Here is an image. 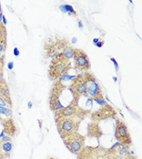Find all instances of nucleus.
Listing matches in <instances>:
<instances>
[{"mask_svg":"<svg viewBox=\"0 0 142 159\" xmlns=\"http://www.w3.org/2000/svg\"><path fill=\"white\" fill-rule=\"evenodd\" d=\"M128 146H123L117 142L113 146L106 147L97 145H85L76 155L78 159H121L122 156L128 151Z\"/></svg>","mask_w":142,"mask_h":159,"instance_id":"obj_1","label":"nucleus"},{"mask_svg":"<svg viewBox=\"0 0 142 159\" xmlns=\"http://www.w3.org/2000/svg\"><path fill=\"white\" fill-rule=\"evenodd\" d=\"M71 68V63L62 52H59L52 58L48 68V77L50 80H60L64 75H68Z\"/></svg>","mask_w":142,"mask_h":159,"instance_id":"obj_2","label":"nucleus"},{"mask_svg":"<svg viewBox=\"0 0 142 159\" xmlns=\"http://www.w3.org/2000/svg\"><path fill=\"white\" fill-rule=\"evenodd\" d=\"M55 120L57 124V131L62 139L67 138L75 133H78L80 122L82 121L76 116L59 117V118Z\"/></svg>","mask_w":142,"mask_h":159,"instance_id":"obj_3","label":"nucleus"},{"mask_svg":"<svg viewBox=\"0 0 142 159\" xmlns=\"http://www.w3.org/2000/svg\"><path fill=\"white\" fill-rule=\"evenodd\" d=\"M69 45V41L66 38L58 36V35H54L47 37L44 44V56L45 58H49L52 56H55L57 54V51L64 50L67 48Z\"/></svg>","mask_w":142,"mask_h":159,"instance_id":"obj_4","label":"nucleus"},{"mask_svg":"<svg viewBox=\"0 0 142 159\" xmlns=\"http://www.w3.org/2000/svg\"><path fill=\"white\" fill-rule=\"evenodd\" d=\"M78 103L79 102H75L72 100V102L67 107H63L62 108L55 111V119L65 116H76L80 120L85 119L87 116H89L90 111L88 109L80 108Z\"/></svg>","mask_w":142,"mask_h":159,"instance_id":"obj_5","label":"nucleus"},{"mask_svg":"<svg viewBox=\"0 0 142 159\" xmlns=\"http://www.w3.org/2000/svg\"><path fill=\"white\" fill-rule=\"evenodd\" d=\"M87 77L86 72H83L72 79L69 86V91L73 95V101L79 102L81 96H87Z\"/></svg>","mask_w":142,"mask_h":159,"instance_id":"obj_6","label":"nucleus"},{"mask_svg":"<svg viewBox=\"0 0 142 159\" xmlns=\"http://www.w3.org/2000/svg\"><path fill=\"white\" fill-rule=\"evenodd\" d=\"M65 88H66V86H65V84L61 80L54 81V84L52 86L48 96L49 108L52 111H57L63 107V105L60 104V101H59V98H60V96Z\"/></svg>","mask_w":142,"mask_h":159,"instance_id":"obj_7","label":"nucleus"},{"mask_svg":"<svg viewBox=\"0 0 142 159\" xmlns=\"http://www.w3.org/2000/svg\"><path fill=\"white\" fill-rule=\"evenodd\" d=\"M117 116V111L112 105L106 104L105 105L100 107L99 109L94 111L89 114L90 119L93 122H100L108 119H115Z\"/></svg>","mask_w":142,"mask_h":159,"instance_id":"obj_8","label":"nucleus"},{"mask_svg":"<svg viewBox=\"0 0 142 159\" xmlns=\"http://www.w3.org/2000/svg\"><path fill=\"white\" fill-rule=\"evenodd\" d=\"M115 137L118 143L123 146H129L132 143L128 126L125 123L120 119H116V128H115Z\"/></svg>","mask_w":142,"mask_h":159,"instance_id":"obj_9","label":"nucleus"},{"mask_svg":"<svg viewBox=\"0 0 142 159\" xmlns=\"http://www.w3.org/2000/svg\"><path fill=\"white\" fill-rule=\"evenodd\" d=\"M87 77V96L94 100L98 97H103V91L100 85L97 82V78L95 75L89 72L86 71Z\"/></svg>","mask_w":142,"mask_h":159,"instance_id":"obj_10","label":"nucleus"},{"mask_svg":"<svg viewBox=\"0 0 142 159\" xmlns=\"http://www.w3.org/2000/svg\"><path fill=\"white\" fill-rule=\"evenodd\" d=\"M63 141L67 148L75 155H78L85 146V137L79 132L63 139Z\"/></svg>","mask_w":142,"mask_h":159,"instance_id":"obj_11","label":"nucleus"},{"mask_svg":"<svg viewBox=\"0 0 142 159\" xmlns=\"http://www.w3.org/2000/svg\"><path fill=\"white\" fill-rule=\"evenodd\" d=\"M74 68L79 72H86L90 68V61L86 53L81 49H73Z\"/></svg>","mask_w":142,"mask_h":159,"instance_id":"obj_12","label":"nucleus"},{"mask_svg":"<svg viewBox=\"0 0 142 159\" xmlns=\"http://www.w3.org/2000/svg\"><path fill=\"white\" fill-rule=\"evenodd\" d=\"M1 122L3 126V130L0 133V138L3 137L4 135H7L9 137H15L17 133V127L15 125L14 120L11 117H8L7 119H2Z\"/></svg>","mask_w":142,"mask_h":159,"instance_id":"obj_13","label":"nucleus"},{"mask_svg":"<svg viewBox=\"0 0 142 159\" xmlns=\"http://www.w3.org/2000/svg\"><path fill=\"white\" fill-rule=\"evenodd\" d=\"M0 97L3 98L5 103L8 105V107H12V101L10 96V91L8 82L4 78H0Z\"/></svg>","mask_w":142,"mask_h":159,"instance_id":"obj_14","label":"nucleus"},{"mask_svg":"<svg viewBox=\"0 0 142 159\" xmlns=\"http://www.w3.org/2000/svg\"><path fill=\"white\" fill-rule=\"evenodd\" d=\"M103 135V132L97 122H91L87 125V137L97 138L98 140Z\"/></svg>","mask_w":142,"mask_h":159,"instance_id":"obj_15","label":"nucleus"},{"mask_svg":"<svg viewBox=\"0 0 142 159\" xmlns=\"http://www.w3.org/2000/svg\"><path fill=\"white\" fill-rule=\"evenodd\" d=\"M13 145L11 142H4L0 139V159H8L12 153Z\"/></svg>","mask_w":142,"mask_h":159,"instance_id":"obj_16","label":"nucleus"},{"mask_svg":"<svg viewBox=\"0 0 142 159\" xmlns=\"http://www.w3.org/2000/svg\"><path fill=\"white\" fill-rule=\"evenodd\" d=\"M8 32L5 26L3 23H0V45H1L4 49L7 48L8 45Z\"/></svg>","mask_w":142,"mask_h":159,"instance_id":"obj_17","label":"nucleus"},{"mask_svg":"<svg viewBox=\"0 0 142 159\" xmlns=\"http://www.w3.org/2000/svg\"><path fill=\"white\" fill-rule=\"evenodd\" d=\"M73 49L74 48H70V46H68L67 48H65L63 51H62V53L65 55V56H66L67 58H71V57H73Z\"/></svg>","mask_w":142,"mask_h":159,"instance_id":"obj_18","label":"nucleus"},{"mask_svg":"<svg viewBox=\"0 0 142 159\" xmlns=\"http://www.w3.org/2000/svg\"><path fill=\"white\" fill-rule=\"evenodd\" d=\"M2 114L7 116H10L12 115V110L9 107H0V115H2Z\"/></svg>","mask_w":142,"mask_h":159,"instance_id":"obj_19","label":"nucleus"},{"mask_svg":"<svg viewBox=\"0 0 142 159\" xmlns=\"http://www.w3.org/2000/svg\"><path fill=\"white\" fill-rule=\"evenodd\" d=\"M65 5V10H66V13H68L69 15L73 14L74 16H76V12L74 10L72 5Z\"/></svg>","mask_w":142,"mask_h":159,"instance_id":"obj_20","label":"nucleus"},{"mask_svg":"<svg viewBox=\"0 0 142 159\" xmlns=\"http://www.w3.org/2000/svg\"><path fill=\"white\" fill-rule=\"evenodd\" d=\"M121 159H137V158H136V156L132 154L131 152L127 151L125 154L122 156Z\"/></svg>","mask_w":142,"mask_h":159,"instance_id":"obj_21","label":"nucleus"},{"mask_svg":"<svg viewBox=\"0 0 142 159\" xmlns=\"http://www.w3.org/2000/svg\"><path fill=\"white\" fill-rule=\"evenodd\" d=\"M4 65H5V59H4V56H0V78H3Z\"/></svg>","mask_w":142,"mask_h":159,"instance_id":"obj_22","label":"nucleus"},{"mask_svg":"<svg viewBox=\"0 0 142 159\" xmlns=\"http://www.w3.org/2000/svg\"><path fill=\"white\" fill-rule=\"evenodd\" d=\"M0 107H8V105L5 103V101L3 99V98H1L0 97ZM10 108V107H9Z\"/></svg>","mask_w":142,"mask_h":159,"instance_id":"obj_23","label":"nucleus"},{"mask_svg":"<svg viewBox=\"0 0 142 159\" xmlns=\"http://www.w3.org/2000/svg\"><path fill=\"white\" fill-rule=\"evenodd\" d=\"M104 40H102V39H99L98 40V42L96 44V45H95V46H98V48H102V46H103V45H104Z\"/></svg>","mask_w":142,"mask_h":159,"instance_id":"obj_24","label":"nucleus"},{"mask_svg":"<svg viewBox=\"0 0 142 159\" xmlns=\"http://www.w3.org/2000/svg\"><path fill=\"white\" fill-rule=\"evenodd\" d=\"M110 60H111L112 62L114 63L115 68H116V70H117H117H118V64H117V62L116 61V59H115V58H113V57H111V58H110Z\"/></svg>","mask_w":142,"mask_h":159,"instance_id":"obj_25","label":"nucleus"},{"mask_svg":"<svg viewBox=\"0 0 142 159\" xmlns=\"http://www.w3.org/2000/svg\"><path fill=\"white\" fill-rule=\"evenodd\" d=\"M13 54H14L15 56H18L20 55V52H19L18 48H15L14 50H13Z\"/></svg>","mask_w":142,"mask_h":159,"instance_id":"obj_26","label":"nucleus"},{"mask_svg":"<svg viewBox=\"0 0 142 159\" xmlns=\"http://www.w3.org/2000/svg\"><path fill=\"white\" fill-rule=\"evenodd\" d=\"M8 69L9 70H12V69H13V67H14V62H9L8 63Z\"/></svg>","mask_w":142,"mask_h":159,"instance_id":"obj_27","label":"nucleus"},{"mask_svg":"<svg viewBox=\"0 0 142 159\" xmlns=\"http://www.w3.org/2000/svg\"><path fill=\"white\" fill-rule=\"evenodd\" d=\"M2 20H3V22H2V23H3V24H4L5 26V25H7V23H8V21H7V18H5V16L4 15H3V16H2Z\"/></svg>","mask_w":142,"mask_h":159,"instance_id":"obj_28","label":"nucleus"},{"mask_svg":"<svg viewBox=\"0 0 142 159\" xmlns=\"http://www.w3.org/2000/svg\"><path fill=\"white\" fill-rule=\"evenodd\" d=\"M98 40H99L98 38H94V39H93V43H94V45H96V44L98 42Z\"/></svg>","mask_w":142,"mask_h":159,"instance_id":"obj_29","label":"nucleus"},{"mask_svg":"<svg viewBox=\"0 0 142 159\" xmlns=\"http://www.w3.org/2000/svg\"><path fill=\"white\" fill-rule=\"evenodd\" d=\"M27 107H28V108H31V107H32V103H31L30 101L28 102V104H27Z\"/></svg>","mask_w":142,"mask_h":159,"instance_id":"obj_30","label":"nucleus"},{"mask_svg":"<svg viewBox=\"0 0 142 159\" xmlns=\"http://www.w3.org/2000/svg\"><path fill=\"white\" fill-rule=\"evenodd\" d=\"M2 16H3V14L2 12H0V23H2Z\"/></svg>","mask_w":142,"mask_h":159,"instance_id":"obj_31","label":"nucleus"},{"mask_svg":"<svg viewBox=\"0 0 142 159\" xmlns=\"http://www.w3.org/2000/svg\"><path fill=\"white\" fill-rule=\"evenodd\" d=\"M38 123H39V126H40V128L42 127V120H38Z\"/></svg>","mask_w":142,"mask_h":159,"instance_id":"obj_32","label":"nucleus"},{"mask_svg":"<svg viewBox=\"0 0 142 159\" xmlns=\"http://www.w3.org/2000/svg\"><path fill=\"white\" fill-rule=\"evenodd\" d=\"M5 49H4V48H3V46H1V45H0V52H1V51H5Z\"/></svg>","mask_w":142,"mask_h":159,"instance_id":"obj_33","label":"nucleus"},{"mask_svg":"<svg viewBox=\"0 0 142 159\" xmlns=\"http://www.w3.org/2000/svg\"><path fill=\"white\" fill-rule=\"evenodd\" d=\"M79 27H82V26H82L81 21H79Z\"/></svg>","mask_w":142,"mask_h":159,"instance_id":"obj_34","label":"nucleus"},{"mask_svg":"<svg viewBox=\"0 0 142 159\" xmlns=\"http://www.w3.org/2000/svg\"><path fill=\"white\" fill-rule=\"evenodd\" d=\"M47 159H57V158H55V157H53V156H50V157H48Z\"/></svg>","mask_w":142,"mask_h":159,"instance_id":"obj_35","label":"nucleus"},{"mask_svg":"<svg viewBox=\"0 0 142 159\" xmlns=\"http://www.w3.org/2000/svg\"><path fill=\"white\" fill-rule=\"evenodd\" d=\"M0 12H2V8H1V4H0Z\"/></svg>","mask_w":142,"mask_h":159,"instance_id":"obj_36","label":"nucleus"},{"mask_svg":"<svg viewBox=\"0 0 142 159\" xmlns=\"http://www.w3.org/2000/svg\"><path fill=\"white\" fill-rule=\"evenodd\" d=\"M2 121V117H1V115H0V122Z\"/></svg>","mask_w":142,"mask_h":159,"instance_id":"obj_37","label":"nucleus"},{"mask_svg":"<svg viewBox=\"0 0 142 159\" xmlns=\"http://www.w3.org/2000/svg\"></svg>","mask_w":142,"mask_h":159,"instance_id":"obj_38","label":"nucleus"}]
</instances>
